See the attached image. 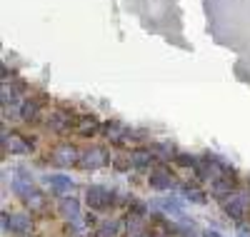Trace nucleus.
Segmentation results:
<instances>
[{
	"mask_svg": "<svg viewBox=\"0 0 250 237\" xmlns=\"http://www.w3.org/2000/svg\"><path fill=\"white\" fill-rule=\"evenodd\" d=\"M203 237H223V235H218V232H213V230H205Z\"/></svg>",
	"mask_w": 250,
	"mask_h": 237,
	"instance_id": "19",
	"label": "nucleus"
},
{
	"mask_svg": "<svg viewBox=\"0 0 250 237\" xmlns=\"http://www.w3.org/2000/svg\"><path fill=\"white\" fill-rule=\"evenodd\" d=\"M40 115V105L30 98H25L23 102H20V110H18V118L23 120V122H33L35 118Z\"/></svg>",
	"mask_w": 250,
	"mask_h": 237,
	"instance_id": "10",
	"label": "nucleus"
},
{
	"mask_svg": "<svg viewBox=\"0 0 250 237\" xmlns=\"http://www.w3.org/2000/svg\"><path fill=\"white\" fill-rule=\"evenodd\" d=\"M100 127H103V125H98L95 118H83V120L78 122V133H80L83 138H88V135H95Z\"/></svg>",
	"mask_w": 250,
	"mask_h": 237,
	"instance_id": "16",
	"label": "nucleus"
},
{
	"mask_svg": "<svg viewBox=\"0 0 250 237\" xmlns=\"http://www.w3.org/2000/svg\"><path fill=\"white\" fill-rule=\"evenodd\" d=\"M58 207H60V212L65 215L70 222H78V220H80V205H78L73 198H62Z\"/></svg>",
	"mask_w": 250,
	"mask_h": 237,
	"instance_id": "13",
	"label": "nucleus"
},
{
	"mask_svg": "<svg viewBox=\"0 0 250 237\" xmlns=\"http://www.w3.org/2000/svg\"><path fill=\"white\" fill-rule=\"evenodd\" d=\"M183 195L190 200V202H198V205L205 202V192H200L198 185H185V187H183Z\"/></svg>",
	"mask_w": 250,
	"mask_h": 237,
	"instance_id": "17",
	"label": "nucleus"
},
{
	"mask_svg": "<svg viewBox=\"0 0 250 237\" xmlns=\"http://www.w3.org/2000/svg\"><path fill=\"white\" fill-rule=\"evenodd\" d=\"M3 140H5V150H10L13 155H28L30 147H33L25 138H20V135H10V138L5 135Z\"/></svg>",
	"mask_w": 250,
	"mask_h": 237,
	"instance_id": "9",
	"label": "nucleus"
},
{
	"mask_svg": "<svg viewBox=\"0 0 250 237\" xmlns=\"http://www.w3.org/2000/svg\"><path fill=\"white\" fill-rule=\"evenodd\" d=\"M150 153L158 155V158H170V155H175V147H173V145H170V147H168V145H153Z\"/></svg>",
	"mask_w": 250,
	"mask_h": 237,
	"instance_id": "18",
	"label": "nucleus"
},
{
	"mask_svg": "<svg viewBox=\"0 0 250 237\" xmlns=\"http://www.w3.org/2000/svg\"><path fill=\"white\" fill-rule=\"evenodd\" d=\"M113 198H115V195H113L105 185H93V187H88V192H85V202H88V207L95 210V212L108 210V207L113 205Z\"/></svg>",
	"mask_w": 250,
	"mask_h": 237,
	"instance_id": "2",
	"label": "nucleus"
},
{
	"mask_svg": "<svg viewBox=\"0 0 250 237\" xmlns=\"http://www.w3.org/2000/svg\"><path fill=\"white\" fill-rule=\"evenodd\" d=\"M108 162V150H103V147H88V150H83L80 153V167H85V170H95V167H103Z\"/></svg>",
	"mask_w": 250,
	"mask_h": 237,
	"instance_id": "5",
	"label": "nucleus"
},
{
	"mask_svg": "<svg viewBox=\"0 0 250 237\" xmlns=\"http://www.w3.org/2000/svg\"><path fill=\"white\" fill-rule=\"evenodd\" d=\"M100 130H103V135H105L110 142H125L128 135H130V130L125 125H120V122H105Z\"/></svg>",
	"mask_w": 250,
	"mask_h": 237,
	"instance_id": "8",
	"label": "nucleus"
},
{
	"mask_svg": "<svg viewBox=\"0 0 250 237\" xmlns=\"http://www.w3.org/2000/svg\"><path fill=\"white\" fill-rule=\"evenodd\" d=\"M150 187L155 190H170L173 187V178H170V172H165V170H153L150 172V178H148Z\"/></svg>",
	"mask_w": 250,
	"mask_h": 237,
	"instance_id": "11",
	"label": "nucleus"
},
{
	"mask_svg": "<svg viewBox=\"0 0 250 237\" xmlns=\"http://www.w3.org/2000/svg\"><path fill=\"white\" fill-rule=\"evenodd\" d=\"M155 205H158V207H160L165 215H170L173 220H180V222H185V225H188V220H185V205H180L175 198H165V200H158ZM190 225H193V222H190Z\"/></svg>",
	"mask_w": 250,
	"mask_h": 237,
	"instance_id": "7",
	"label": "nucleus"
},
{
	"mask_svg": "<svg viewBox=\"0 0 250 237\" xmlns=\"http://www.w3.org/2000/svg\"><path fill=\"white\" fill-rule=\"evenodd\" d=\"M123 230V222L120 220H105L95 227V235L93 237H118Z\"/></svg>",
	"mask_w": 250,
	"mask_h": 237,
	"instance_id": "12",
	"label": "nucleus"
},
{
	"mask_svg": "<svg viewBox=\"0 0 250 237\" xmlns=\"http://www.w3.org/2000/svg\"><path fill=\"white\" fill-rule=\"evenodd\" d=\"M130 162H133V167H148V165H153L150 147L148 150H133V153H130Z\"/></svg>",
	"mask_w": 250,
	"mask_h": 237,
	"instance_id": "15",
	"label": "nucleus"
},
{
	"mask_svg": "<svg viewBox=\"0 0 250 237\" xmlns=\"http://www.w3.org/2000/svg\"><path fill=\"white\" fill-rule=\"evenodd\" d=\"M3 230H10L15 235H30L33 230V222L25 212H18V215H10L8 217V212H3Z\"/></svg>",
	"mask_w": 250,
	"mask_h": 237,
	"instance_id": "3",
	"label": "nucleus"
},
{
	"mask_svg": "<svg viewBox=\"0 0 250 237\" xmlns=\"http://www.w3.org/2000/svg\"><path fill=\"white\" fill-rule=\"evenodd\" d=\"M53 162L60 165V167H68V165H78L80 162V153L73 147V145H58L53 150Z\"/></svg>",
	"mask_w": 250,
	"mask_h": 237,
	"instance_id": "6",
	"label": "nucleus"
},
{
	"mask_svg": "<svg viewBox=\"0 0 250 237\" xmlns=\"http://www.w3.org/2000/svg\"><path fill=\"white\" fill-rule=\"evenodd\" d=\"M130 237H150V235H145V232H140V235H130Z\"/></svg>",
	"mask_w": 250,
	"mask_h": 237,
	"instance_id": "20",
	"label": "nucleus"
},
{
	"mask_svg": "<svg viewBox=\"0 0 250 237\" xmlns=\"http://www.w3.org/2000/svg\"><path fill=\"white\" fill-rule=\"evenodd\" d=\"M240 237H245V235H240Z\"/></svg>",
	"mask_w": 250,
	"mask_h": 237,
	"instance_id": "21",
	"label": "nucleus"
},
{
	"mask_svg": "<svg viewBox=\"0 0 250 237\" xmlns=\"http://www.w3.org/2000/svg\"><path fill=\"white\" fill-rule=\"evenodd\" d=\"M43 122H45V127H50V130H55V133H65V130H70V127H73L70 115L62 113V110H55V107L43 113Z\"/></svg>",
	"mask_w": 250,
	"mask_h": 237,
	"instance_id": "4",
	"label": "nucleus"
},
{
	"mask_svg": "<svg viewBox=\"0 0 250 237\" xmlns=\"http://www.w3.org/2000/svg\"><path fill=\"white\" fill-rule=\"evenodd\" d=\"M48 185H53V190L60 192V195H65V192H70L75 187L68 175H48Z\"/></svg>",
	"mask_w": 250,
	"mask_h": 237,
	"instance_id": "14",
	"label": "nucleus"
},
{
	"mask_svg": "<svg viewBox=\"0 0 250 237\" xmlns=\"http://www.w3.org/2000/svg\"><path fill=\"white\" fill-rule=\"evenodd\" d=\"M220 202H223V210H225L228 217L235 220V222H243L245 212H248V205H250V195L243 192V190H233L230 195H225Z\"/></svg>",
	"mask_w": 250,
	"mask_h": 237,
	"instance_id": "1",
	"label": "nucleus"
}]
</instances>
